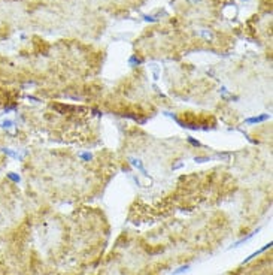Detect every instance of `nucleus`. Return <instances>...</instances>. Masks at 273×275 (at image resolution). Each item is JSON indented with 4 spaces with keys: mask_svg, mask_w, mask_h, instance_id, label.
<instances>
[]
</instances>
